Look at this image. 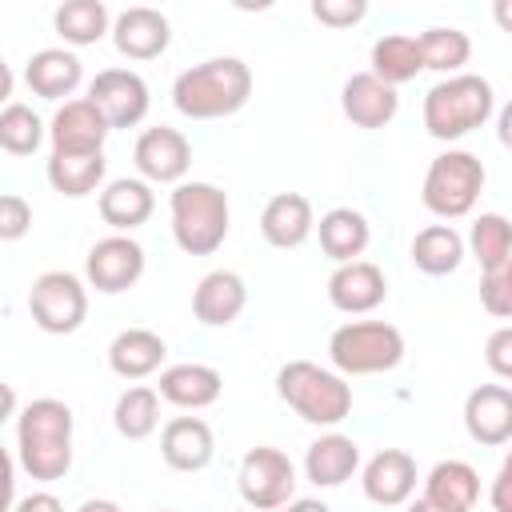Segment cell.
I'll return each instance as SVG.
<instances>
[{"instance_id": "1", "label": "cell", "mask_w": 512, "mask_h": 512, "mask_svg": "<svg viewBox=\"0 0 512 512\" xmlns=\"http://www.w3.org/2000/svg\"><path fill=\"white\" fill-rule=\"evenodd\" d=\"M72 408L56 396L28 400L16 416V460L32 480H64L72 468Z\"/></svg>"}, {"instance_id": "2", "label": "cell", "mask_w": 512, "mask_h": 512, "mask_svg": "<svg viewBox=\"0 0 512 512\" xmlns=\"http://www.w3.org/2000/svg\"><path fill=\"white\" fill-rule=\"evenodd\" d=\"M252 68L240 56H212L172 80V104L188 120H220L248 104Z\"/></svg>"}, {"instance_id": "3", "label": "cell", "mask_w": 512, "mask_h": 512, "mask_svg": "<svg viewBox=\"0 0 512 512\" xmlns=\"http://www.w3.org/2000/svg\"><path fill=\"white\" fill-rule=\"evenodd\" d=\"M424 128L432 140H460L468 132H476L480 124H488V116L496 112V92L484 76L476 72H460V76H444L428 88L424 96Z\"/></svg>"}, {"instance_id": "4", "label": "cell", "mask_w": 512, "mask_h": 512, "mask_svg": "<svg viewBox=\"0 0 512 512\" xmlns=\"http://www.w3.org/2000/svg\"><path fill=\"white\" fill-rule=\"evenodd\" d=\"M168 216H172V240L188 256H212L228 240V192L208 184V180H184L168 196Z\"/></svg>"}, {"instance_id": "5", "label": "cell", "mask_w": 512, "mask_h": 512, "mask_svg": "<svg viewBox=\"0 0 512 512\" xmlns=\"http://www.w3.org/2000/svg\"><path fill=\"white\" fill-rule=\"evenodd\" d=\"M276 396L300 420H308L316 428H336L352 412V384L340 372L320 368L312 360H288V364H280V372H276Z\"/></svg>"}, {"instance_id": "6", "label": "cell", "mask_w": 512, "mask_h": 512, "mask_svg": "<svg viewBox=\"0 0 512 512\" xmlns=\"http://www.w3.org/2000/svg\"><path fill=\"white\" fill-rule=\"evenodd\" d=\"M328 360L340 376L392 372L404 360V332L388 320H348L328 336Z\"/></svg>"}, {"instance_id": "7", "label": "cell", "mask_w": 512, "mask_h": 512, "mask_svg": "<svg viewBox=\"0 0 512 512\" xmlns=\"http://www.w3.org/2000/svg\"><path fill=\"white\" fill-rule=\"evenodd\" d=\"M484 180H488V172H484L480 156H472L464 148H448L428 164L420 200H424V208L432 216L460 220V216H468L476 208V200L484 192Z\"/></svg>"}, {"instance_id": "8", "label": "cell", "mask_w": 512, "mask_h": 512, "mask_svg": "<svg viewBox=\"0 0 512 512\" xmlns=\"http://www.w3.org/2000/svg\"><path fill=\"white\" fill-rule=\"evenodd\" d=\"M236 488L244 496V504L252 512H280L284 504H292L296 492V464L268 444H256L244 452L240 472H236Z\"/></svg>"}, {"instance_id": "9", "label": "cell", "mask_w": 512, "mask_h": 512, "mask_svg": "<svg viewBox=\"0 0 512 512\" xmlns=\"http://www.w3.org/2000/svg\"><path fill=\"white\" fill-rule=\"evenodd\" d=\"M28 312H32L40 332L68 336L88 316V288L72 272H60V268L56 272H40L32 280V288H28Z\"/></svg>"}, {"instance_id": "10", "label": "cell", "mask_w": 512, "mask_h": 512, "mask_svg": "<svg viewBox=\"0 0 512 512\" xmlns=\"http://www.w3.org/2000/svg\"><path fill=\"white\" fill-rule=\"evenodd\" d=\"M140 276H144V248H140V240H132L124 232L96 240L84 256V280L96 292H108V296L128 292Z\"/></svg>"}, {"instance_id": "11", "label": "cell", "mask_w": 512, "mask_h": 512, "mask_svg": "<svg viewBox=\"0 0 512 512\" xmlns=\"http://www.w3.org/2000/svg\"><path fill=\"white\" fill-rule=\"evenodd\" d=\"M88 100L104 112L108 128H136L144 116H148V84L140 72L132 68H104L92 76L88 84Z\"/></svg>"}, {"instance_id": "12", "label": "cell", "mask_w": 512, "mask_h": 512, "mask_svg": "<svg viewBox=\"0 0 512 512\" xmlns=\"http://www.w3.org/2000/svg\"><path fill=\"white\" fill-rule=\"evenodd\" d=\"M132 160H136L140 180H148V184H184V176L192 168V144L180 128L156 124L136 136Z\"/></svg>"}, {"instance_id": "13", "label": "cell", "mask_w": 512, "mask_h": 512, "mask_svg": "<svg viewBox=\"0 0 512 512\" xmlns=\"http://www.w3.org/2000/svg\"><path fill=\"white\" fill-rule=\"evenodd\" d=\"M480 500V472L468 460H440L424 476V492L408 500V512H472Z\"/></svg>"}, {"instance_id": "14", "label": "cell", "mask_w": 512, "mask_h": 512, "mask_svg": "<svg viewBox=\"0 0 512 512\" xmlns=\"http://www.w3.org/2000/svg\"><path fill=\"white\" fill-rule=\"evenodd\" d=\"M416 460L404 452V448H380L364 472H360V488L372 504L380 508H400L416 496Z\"/></svg>"}, {"instance_id": "15", "label": "cell", "mask_w": 512, "mask_h": 512, "mask_svg": "<svg viewBox=\"0 0 512 512\" xmlns=\"http://www.w3.org/2000/svg\"><path fill=\"white\" fill-rule=\"evenodd\" d=\"M108 120L104 112L80 96V100H64L56 108V116L48 120V140H52V152H104V140H108Z\"/></svg>"}, {"instance_id": "16", "label": "cell", "mask_w": 512, "mask_h": 512, "mask_svg": "<svg viewBox=\"0 0 512 512\" xmlns=\"http://www.w3.org/2000/svg\"><path fill=\"white\" fill-rule=\"evenodd\" d=\"M384 296H388V280H384L380 264H372V260L336 264V272L328 276V304L344 316H364V312L380 308Z\"/></svg>"}, {"instance_id": "17", "label": "cell", "mask_w": 512, "mask_h": 512, "mask_svg": "<svg viewBox=\"0 0 512 512\" xmlns=\"http://www.w3.org/2000/svg\"><path fill=\"white\" fill-rule=\"evenodd\" d=\"M464 428L484 448L512 444V388L508 384L472 388L464 400Z\"/></svg>"}, {"instance_id": "18", "label": "cell", "mask_w": 512, "mask_h": 512, "mask_svg": "<svg viewBox=\"0 0 512 512\" xmlns=\"http://www.w3.org/2000/svg\"><path fill=\"white\" fill-rule=\"evenodd\" d=\"M168 40H172V24L156 8L136 4V8H124L112 20V44L128 60H156L168 48Z\"/></svg>"}, {"instance_id": "19", "label": "cell", "mask_w": 512, "mask_h": 512, "mask_svg": "<svg viewBox=\"0 0 512 512\" xmlns=\"http://www.w3.org/2000/svg\"><path fill=\"white\" fill-rule=\"evenodd\" d=\"M340 108L356 128H384L400 112V96L372 72H352L340 88Z\"/></svg>"}, {"instance_id": "20", "label": "cell", "mask_w": 512, "mask_h": 512, "mask_svg": "<svg viewBox=\"0 0 512 512\" xmlns=\"http://www.w3.org/2000/svg\"><path fill=\"white\" fill-rule=\"evenodd\" d=\"M244 308H248V284L236 272L216 268V272L200 276V284L192 292V316L204 328H228L240 320Z\"/></svg>"}, {"instance_id": "21", "label": "cell", "mask_w": 512, "mask_h": 512, "mask_svg": "<svg viewBox=\"0 0 512 512\" xmlns=\"http://www.w3.org/2000/svg\"><path fill=\"white\" fill-rule=\"evenodd\" d=\"M160 456L176 472H200L216 456V436L200 416H172L160 428Z\"/></svg>"}, {"instance_id": "22", "label": "cell", "mask_w": 512, "mask_h": 512, "mask_svg": "<svg viewBox=\"0 0 512 512\" xmlns=\"http://www.w3.org/2000/svg\"><path fill=\"white\" fill-rule=\"evenodd\" d=\"M316 232L312 200L300 192H276L260 212V236L272 248H300Z\"/></svg>"}, {"instance_id": "23", "label": "cell", "mask_w": 512, "mask_h": 512, "mask_svg": "<svg viewBox=\"0 0 512 512\" xmlns=\"http://www.w3.org/2000/svg\"><path fill=\"white\" fill-rule=\"evenodd\" d=\"M80 80H84V64L68 48H40L24 64V84L40 100H64L80 88Z\"/></svg>"}, {"instance_id": "24", "label": "cell", "mask_w": 512, "mask_h": 512, "mask_svg": "<svg viewBox=\"0 0 512 512\" xmlns=\"http://www.w3.org/2000/svg\"><path fill=\"white\" fill-rule=\"evenodd\" d=\"M156 212V192L148 180L140 176H120L112 184H104L100 192V220L112 228V232H132L140 228L148 216Z\"/></svg>"}, {"instance_id": "25", "label": "cell", "mask_w": 512, "mask_h": 512, "mask_svg": "<svg viewBox=\"0 0 512 512\" xmlns=\"http://www.w3.org/2000/svg\"><path fill=\"white\" fill-rule=\"evenodd\" d=\"M360 468V444L344 432H324L304 452V476L316 488H340Z\"/></svg>"}, {"instance_id": "26", "label": "cell", "mask_w": 512, "mask_h": 512, "mask_svg": "<svg viewBox=\"0 0 512 512\" xmlns=\"http://www.w3.org/2000/svg\"><path fill=\"white\" fill-rule=\"evenodd\" d=\"M160 400L176 404V408H208L220 400L224 392V376L212 368V364H172L160 372V384H156Z\"/></svg>"}, {"instance_id": "27", "label": "cell", "mask_w": 512, "mask_h": 512, "mask_svg": "<svg viewBox=\"0 0 512 512\" xmlns=\"http://www.w3.org/2000/svg\"><path fill=\"white\" fill-rule=\"evenodd\" d=\"M164 356H168V344L152 328H124L108 344V368L120 380H144V376L160 372Z\"/></svg>"}, {"instance_id": "28", "label": "cell", "mask_w": 512, "mask_h": 512, "mask_svg": "<svg viewBox=\"0 0 512 512\" xmlns=\"http://www.w3.org/2000/svg\"><path fill=\"white\" fill-rule=\"evenodd\" d=\"M316 236H320V248L328 260L336 264H352L364 256L368 240H372V228H368V216L356 212V208H328L316 224Z\"/></svg>"}, {"instance_id": "29", "label": "cell", "mask_w": 512, "mask_h": 512, "mask_svg": "<svg viewBox=\"0 0 512 512\" xmlns=\"http://www.w3.org/2000/svg\"><path fill=\"white\" fill-rule=\"evenodd\" d=\"M468 256V240L452 224H428L412 236V264L424 276H452Z\"/></svg>"}, {"instance_id": "30", "label": "cell", "mask_w": 512, "mask_h": 512, "mask_svg": "<svg viewBox=\"0 0 512 512\" xmlns=\"http://www.w3.org/2000/svg\"><path fill=\"white\" fill-rule=\"evenodd\" d=\"M104 168H108L104 152H52L44 172H48V184L60 196L80 200V196H88L104 184Z\"/></svg>"}, {"instance_id": "31", "label": "cell", "mask_w": 512, "mask_h": 512, "mask_svg": "<svg viewBox=\"0 0 512 512\" xmlns=\"http://www.w3.org/2000/svg\"><path fill=\"white\" fill-rule=\"evenodd\" d=\"M52 28L60 32L64 44L72 48H88L96 40H104L112 32V16L104 0H64L52 12Z\"/></svg>"}, {"instance_id": "32", "label": "cell", "mask_w": 512, "mask_h": 512, "mask_svg": "<svg viewBox=\"0 0 512 512\" xmlns=\"http://www.w3.org/2000/svg\"><path fill=\"white\" fill-rule=\"evenodd\" d=\"M372 76H380L384 84L400 88L408 80H416L424 72V56H420V40L408 32H388L372 44Z\"/></svg>"}, {"instance_id": "33", "label": "cell", "mask_w": 512, "mask_h": 512, "mask_svg": "<svg viewBox=\"0 0 512 512\" xmlns=\"http://www.w3.org/2000/svg\"><path fill=\"white\" fill-rule=\"evenodd\" d=\"M112 424L124 440H148L160 424V392L152 384H132L112 408Z\"/></svg>"}, {"instance_id": "34", "label": "cell", "mask_w": 512, "mask_h": 512, "mask_svg": "<svg viewBox=\"0 0 512 512\" xmlns=\"http://www.w3.org/2000/svg\"><path fill=\"white\" fill-rule=\"evenodd\" d=\"M416 40H420L424 68H432V72H440V76H460V68H464L468 56H472L468 32H460V28H452V24L424 28Z\"/></svg>"}, {"instance_id": "35", "label": "cell", "mask_w": 512, "mask_h": 512, "mask_svg": "<svg viewBox=\"0 0 512 512\" xmlns=\"http://www.w3.org/2000/svg\"><path fill=\"white\" fill-rule=\"evenodd\" d=\"M468 252L484 272L500 268L512 256V220L500 212H480L468 228Z\"/></svg>"}, {"instance_id": "36", "label": "cell", "mask_w": 512, "mask_h": 512, "mask_svg": "<svg viewBox=\"0 0 512 512\" xmlns=\"http://www.w3.org/2000/svg\"><path fill=\"white\" fill-rule=\"evenodd\" d=\"M44 136H48L44 120L28 104H16V100L4 104V112H0V148L8 156H32L44 144Z\"/></svg>"}, {"instance_id": "37", "label": "cell", "mask_w": 512, "mask_h": 512, "mask_svg": "<svg viewBox=\"0 0 512 512\" xmlns=\"http://www.w3.org/2000/svg\"><path fill=\"white\" fill-rule=\"evenodd\" d=\"M480 304L496 320H512V256L480 276Z\"/></svg>"}, {"instance_id": "38", "label": "cell", "mask_w": 512, "mask_h": 512, "mask_svg": "<svg viewBox=\"0 0 512 512\" xmlns=\"http://www.w3.org/2000/svg\"><path fill=\"white\" fill-rule=\"evenodd\" d=\"M312 16L328 28H352L368 16L364 0H312Z\"/></svg>"}, {"instance_id": "39", "label": "cell", "mask_w": 512, "mask_h": 512, "mask_svg": "<svg viewBox=\"0 0 512 512\" xmlns=\"http://www.w3.org/2000/svg\"><path fill=\"white\" fill-rule=\"evenodd\" d=\"M32 228V204L16 192H4L0 196V240H20L24 232Z\"/></svg>"}, {"instance_id": "40", "label": "cell", "mask_w": 512, "mask_h": 512, "mask_svg": "<svg viewBox=\"0 0 512 512\" xmlns=\"http://www.w3.org/2000/svg\"><path fill=\"white\" fill-rule=\"evenodd\" d=\"M484 364H488L492 376L512 380V324L496 328V332L484 340Z\"/></svg>"}, {"instance_id": "41", "label": "cell", "mask_w": 512, "mask_h": 512, "mask_svg": "<svg viewBox=\"0 0 512 512\" xmlns=\"http://www.w3.org/2000/svg\"><path fill=\"white\" fill-rule=\"evenodd\" d=\"M488 504H492L496 512H512V448H508V456H504L500 472L492 476V488H488Z\"/></svg>"}, {"instance_id": "42", "label": "cell", "mask_w": 512, "mask_h": 512, "mask_svg": "<svg viewBox=\"0 0 512 512\" xmlns=\"http://www.w3.org/2000/svg\"><path fill=\"white\" fill-rule=\"evenodd\" d=\"M12 512H64V504H60V496H52V492H28V496L16 500Z\"/></svg>"}, {"instance_id": "43", "label": "cell", "mask_w": 512, "mask_h": 512, "mask_svg": "<svg viewBox=\"0 0 512 512\" xmlns=\"http://www.w3.org/2000/svg\"><path fill=\"white\" fill-rule=\"evenodd\" d=\"M496 140H500V144L512 152V100H508V104L496 112Z\"/></svg>"}, {"instance_id": "44", "label": "cell", "mask_w": 512, "mask_h": 512, "mask_svg": "<svg viewBox=\"0 0 512 512\" xmlns=\"http://www.w3.org/2000/svg\"><path fill=\"white\" fill-rule=\"evenodd\" d=\"M492 20L512 36V0H496V4H492Z\"/></svg>"}, {"instance_id": "45", "label": "cell", "mask_w": 512, "mask_h": 512, "mask_svg": "<svg viewBox=\"0 0 512 512\" xmlns=\"http://www.w3.org/2000/svg\"><path fill=\"white\" fill-rule=\"evenodd\" d=\"M280 512H332V508H328L324 500H308V496H304V500H292V504H284Z\"/></svg>"}, {"instance_id": "46", "label": "cell", "mask_w": 512, "mask_h": 512, "mask_svg": "<svg viewBox=\"0 0 512 512\" xmlns=\"http://www.w3.org/2000/svg\"><path fill=\"white\" fill-rule=\"evenodd\" d=\"M76 512H124L116 500H104V496H96V500H84Z\"/></svg>"}, {"instance_id": "47", "label": "cell", "mask_w": 512, "mask_h": 512, "mask_svg": "<svg viewBox=\"0 0 512 512\" xmlns=\"http://www.w3.org/2000/svg\"><path fill=\"white\" fill-rule=\"evenodd\" d=\"M156 512H172V508H156Z\"/></svg>"}]
</instances>
